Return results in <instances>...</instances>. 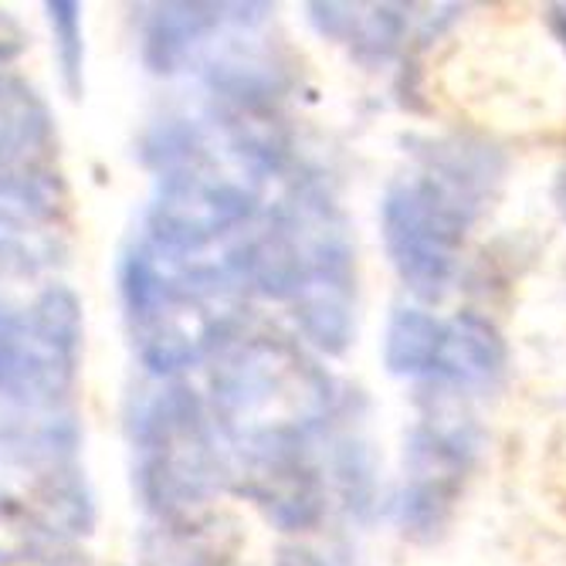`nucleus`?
Returning a JSON list of instances; mask_svg holds the SVG:
<instances>
[{
  "label": "nucleus",
  "instance_id": "nucleus-1",
  "mask_svg": "<svg viewBox=\"0 0 566 566\" xmlns=\"http://www.w3.org/2000/svg\"><path fill=\"white\" fill-rule=\"evenodd\" d=\"M248 248L251 238L190 248L133 234L119 259V298L133 349L157 377L197 367L231 336L251 292Z\"/></svg>",
  "mask_w": 566,
  "mask_h": 566
},
{
  "label": "nucleus",
  "instance_id": "nucleus-2",
  "mask_svg": "<svg viewBox=\"0 0 566 566\" xmlns=\"http://www.w3.org/2000/svg\"><path fill=\"white\" fill-rule=\"evenodd\" d=\"M248 282L282 305L326 356H343L356 333V248L329 190L295 184L251 234Z\"/></svg>",
  "mask_w": 566,
  "mask_h": 566
},
{
  "label": "nucleus",
  "instance_id": "nucleus-3",
  "mask_svg": "<svg viewBox=\"0 0 566 566\" xmlns=\"http://www.w3.org/2000/svg\"><path fill=\"white\" fill-rule=\"evenodd\" d=\"M333 380L282 336L231 343L211 377V421L238 461L305 454L333 418Z\"/></svg>",
  "mask_w": 566,
  "mask_h": 566
},
{
  "label": "nucleus",
  "instance_id": "nucleus-4",
  "mask_svg": "<svg viewBox=\"0 0 566 566\" xmlns=\"http://www.w3.org/2000/svg\"><path fill=\"white\" fill-rule=\"evenodd\" d=\"M129 454L136 495L167 530L200 526L203 512L228 482L208 407L177 380L136 394L129 410Z\"/></svg>",
  "mask_w": 566,
  "mask_h": 566
},
{
  "label": "nucleus",
  "instance_id": "nucleus-5",
  "mask_svg": "<svg viewBox=\"0 0 566 566\" xmlns=\"http://www.w3.org/2000/svg\"><path fill=\"white\" fill-rule=\"evenodd\" d=\"M475 221L479 214L469 203L424 170L400 174L387 184L380 200V238L397 279L410 295L421 302H438L448 295L458 275L465 231Z\"/></svg>",
  "mask_w": 566,
  "mask_h": 566
},
{
  "label": "nucleus",
  "instance_id": "nucleus-6",
  "mask_svg": "<svg viewBox=\"0 0 566 566\" xmlns=\"http://www.w3.org/2000/svg\"><path fill=\"white\" fill-rule=\"evenodd\" d=\"M482 434L465 415L421 418L403 444V482L397 492V526L403 536L431 543L444 533L451 512L479 458Z\"/></svg>",
  "mask_w": 566,
  "mask_h": 566
},
{
  "label": "nucleus",
  "instance_id": "nucleus-7",
  "mask_svg": "<svg viewBox=\"0 0 566 566\" xmlns=\"http://www.w3.org/2000/svg\"><path fill=\"white\" fill-rule=\"evenodd\" d=\"M59 133L44 98L21 78H0V203L59 184Z\"/></svg>",
  "mask_w": 566,
  "mask_h": 566
},
{
  "label": "nucleus",
  "instance_id": "nucleus-8",
  "mask_svg": "<svg viewBox=\"0 0 566 566\" xmlns=\"http://www.w3.org/2000/svg\"><path fill=\"white\" fill-rule=\"evenodd\" d=\"M143 62L157 75L197 65L238 24L272 14V4H143L139 8Z\"/></svg>",
  "mask_w": 566,
  "mask_h": 566
},
{
  "label": "nucleus",
  "instance_id": "nucleus-9",
  "mask_svg": "<svg viewBox=\"0 0 566 566\" xmlns=\"http://www.w3.org/2000/svg\"><path fill=\"white\" fill-rule=\"evenodd\" d=\"M231 479L234 492L244 495L282 533L313 530L326 512V489L308 454L244 461Z\"/></svg>",
  "mask_w": 566,
  "mask_h": 566
},
{
  "label": "nucleus",
  "instance_id": "nucleus-10",
  "mask_svg": "<svg viewBox=\"0 0 566 566\" xmlns=\"http://www.w3.org/2000/svg\"><path fill=\"white\" fill-rule=\"evenodd\" d=\"M509 349L495 323L479 313H458L441 326L431 384L451 394H489L499 387Z\"/></svg>",
  "mask_w": 566,
  "mask_h": 566
},
{
  "label": "nucleus",
  "instance_id": "nucleus-11",
  "mask_svg": "<svg viewBox=\"0 0 566 566\" xmlns=\"http://www.w3.org/2000/svg\"><path fill=\"white\" fill-rule=\"evenodd\" d=\"M308 24L333 44H343L356 62L380 65L407 34V18L400 4H339V0H316L305 4Z\"/></svg>",
  "mask_w": 566,
  "mask_h": 566
},
{
  "label": "nucleus",
  "instance_id": "nucleus-12",
  "mask_svg": "<svg viewBox=\"0 0 566 566\" xmlns=\"http://www.w3.org/2000/svg\"><path fill=\"white\" fill-rule=\"evenodd\" d=\"M41 346L34 302L14 305L0 295V397H11L31 407L44 403Z\"/></svg>",
  "mask_w": 566,
  "mask_h": 566
},
{
  "label": "nucleus",
  "instance_id": "nucleus-13",
  "mask_svg": "<svg viewBox=\"0 0 566 566\" xmlns=\"http://www.w3.org/2000/svg\"><path fill=\"white\" fill-rule=\"evenodd\" d=\"M441 319L421 305H394L384 329V367L400 380H431Z\"/></svg>",
  "mask_w": 566,
  "mask_h": 566
},
{
  "label": "nucleus",
  "instance_id": "nucleus-14",
  "mask_svg": "<svg viewBox=\"0 0 566 566\" xmlns=\"http://www.w3.org/2000/svg\"><path fill=\"white\" fill-rule=\"evenodd\" d=\"M51 543H59V533L48 526L41 509L0 489V563L38 559Z\"/></svg>",
  "mask_w": 566,
  "mask_h": 566
},
{
  "label": "nucleus",
  "instance_id": "nucleus-15",
  "mask_svg": "<svg viewBox=\"0 0 566 566\" xmlns=\"http://www.w3.org/2000/svg\"><path fill=\"white\" fill-rule=\"evenodd\" d=\"M51 41H55L62 85L72 98H82L85 88V8L75 0H48L44 4Z\"/></svg>",
  "mask_w": 566,
  "mask_h": 566
},
{
  "label": "nucleus",
  "instance_id": "nucleus-16",
  "mask_svg": "<svg viewBox=\"0 0 566 566\" xmlns=\"http://www.w3.org/2000/svg\"><path fill=\"white\" fill-rule=\"evenodd\" d=\"M21 51H24V31L4 8H0V69L14 62Z\"/></svg>",
  "mask_w": 566,
  "mask_h": 566
},
{
  "label": "nucleus",
  "instance_id": "nucleus-17",
  "mask_svg": "<svg viewBox=\"0 0 566 566\" xmlns=\"http://www.w3.org/2000/svg\"><path fill=\"white\" fill-rule=\"evenodd\" d=\"M275 566H326L316 553H308L302 546H285L275 559Z\"/></svg>",
  "mask_w": 566,
  "mask_h": 566
},
{
  "label": "nucleus",
  "instance_id": "nucleus-18",
  "mask_svg": "<svg viewBox=\"0 0 566 566\" xmlns=\"http://www.w3.org/2000/svg\"><path fill=\"white\" fill-rule=\"evenodd\" d=\"M553 200H556V211H559V218L566 221V167L556 174V184H553Z\"/></svg>",
  "mask_w": 566,
  "mask_h": 566
},
{
  "label": "nucleus",
  "instance_id": "nucleus-19",
  "mask_svg": "<svg viewBox=\"0 0 566 566\" xmlns=\"http://www.w3.org/2000/svg\"><path fill=\"white\" fill-rule=\"evenodd\" d=\"M549 24H553L556 38H559V44H563V51H566V11H553Z\"/></svg>",
  "mask_w": 566,
  "mask_h": 566
},
{
  "label": "nucleus",
  "instance_id": "nucleus-20",
  "mask_svg": "<svg viewBox=\"0 0 566 566\" xmlns=\"http://www.w3.org/2000/svg\"><path fill=\"white\" fill-rule=\"evenodd\" d=\"M48 566H62V563H48Z\"/></svg>",
  "mask_w": 566,
  "mask_h": 566
}]
</instances>
